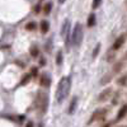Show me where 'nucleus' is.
Returning a JSON list of instances; mask_svg holds the SVG:
<instances>
[{"instance_id": "9", "label": "nucleus", "mask_w": 127, "mask_h": 127, "mask_svg": "<svg viewBox=\"0 0 127 127\" xmlns=\"http://www.w3.org/2000/svg\"><path fill=\"white\" fill-rule=\"evenodd\" d=\"M116 84L121 88L127 87V72H123L122 75H120L117 79H116Z\"/></svg>"}, {"instance_id": "17", "label": "nucleus", "mask_w": 127, "mask_h": 127, "mask_svg": "<svg viewBox=\"0 0 127 127\" xmlns=\"http://www.w3.org/2000/svg\"><path fill=\"white\" fill-rule=\"evenodd\" d=\"M105 59H107L108 62H113L114 64V60H116V51H113L112 48H109L107 51V56H105Z\"/></svg>"}, {"instance_id": "31", "label": "nucleus", "mask_w": 127, "mask_h": 127, "mask_svg": "<svg viewBox=\"0 0 127 127\" xmlns=\"http://www.w3.org/2000/svg\"><path fill=\"white\" fill-rule=\"evenodd\" d=\"M125 60H127V52H126V55H125Z\"/></svg>"}, {"instance_id": "15", "label": "nucleus", "mask_w": 127, "mask_h": 127, "mask_svg": "<svg viewBox=\"0 0 127 127\" xmlns=\"http://www.w3.org/2000/svg\"><path fill=\"white\" fill-rule=\"evenodd\" d=\"M62 61H64V52H62V50H59L56 54V57H55V64L57 66H60V65H62Z\"/></svg>"}, {"instance_id": "13", "label": "nucleus", "mask_w": 127, "mask_h": 127, "mask_svg": "<svg viewBox=\"0 0 127 127\" xmlns=\"http://www.w3.org/2000/svg\"><path fill=\"white\" fill-rule=\"evenodd\" d=\"M76 105H78V97H72L70 104H69V108H67V113L69 114H72L76 109Z\"/></svg>"}, {"instance_id": "2", "label": "nucleus", "mask_w": 127, "mask_h": 127, "mask_svg": "<svg viewBox=\"0 0 127 127\" xmlns=\"http://www.w3.org/2000/svg\"><path fill=\"white\" fill-rule=\"evenodd\" d=\"M83 38H84V28H83V24L80 22H78V23H75L74 29L71 32V45L74 47H80Z\"/></svg>"}, {"instance_id": "11", "label": "nucleus", "mask_w": 127, "mask_h": 127, "mask_svg": "<svg viewBox=\"0 0 127 127\" xmlns=\"http://www.w3.org/2000/svg\"><path fill=\"white\" fill-rule=\"evenodd\" d=\"M69 32H70V20L65 19V20H64V23H62V27H61V36L65 37Z\"/></svg>"}, {"instance_id": "7", "label": "nucleus", "mask_w": 127, "mask_h": 127, "mask_svg": "<svg viewBox=\"0 0 127 127\" xmlns=\"http://www.w3.org/2000/svg\"><path fill=\"white\" fill-rule=\"evenodd\" d=\"M39 85L43 88H48L51 85V76L47 72H42L39 75Z\"/></svg>"}, {"instance_id": "4", "label": "nucleus", "mask_w": 127, "mask_h": 127, "mask_svg": "<svg viewBox=\"0 0 127 127\" xmlns=\"http://www.w3.org/2000/svg\"><path fill=\"white\" fill-rule=\"evenodd\" d=\"M113 93H114V92H113V89H112L111 87L105 88V89H103V90L98 94L97 100H98L99 103H105V102H108V100H111V99H112Z\"/></svg>"}, {"instance_id": "25", "label": "nucleus", "mask_w": 127, "mask_h": 127, "mask_svg": "<svg viewBox=\"0 0 127 127\" xmlns=\"http://www.w3.org/2000/svg\"><path fill=\"white\" fill-rule=\"evenodd\" d=\"M45 51L48 52V54H51V51H52V41L51 39H48V42L45 43Z\"/></svg>"}, {"instance_id": "28", "label": "nucleus", "mask_w": 127, "mask_h": 127, "mask_svg": "<svg viewBox=\"0 0 127 127\" xmlns=\"http://www.w3.org/2000/svg\"><path fill=\"white\" fill-rule=\"evenodd\" d=\"M39 66H46V59L39 57Z\"/></svg>"}, {"instance_id": "12", "label": "nucleus", "mask_w": 127, "mask_h": 127, "mask_svg": "<svg viewBox=\"0 0 127 127\" xmlns=\"http://www.w3.org/2000/svg\"><path fill=\"white\" fill-rule=\"evenodd\" d=\"M95 24H97V15L94 13H90L87 19V26H88V28H93Z\"/></svg>"}, {"instance_id": "18", "label": "nucleus", "mask_w": 127, "mask_h": 127, "mask_svg": "<svg viewBox=\"0 0 127 127\" xmlns=\"http://www.w3.org/2000/svg\"><path fill=\"white\" fill-rule=\"evenodd\" d=\"M37 28H38L37 22H28V23L26 24V29H27L28 32H34V31H37Z\"/></svg>"}, {"instance_id": "19", "label": "nucleus", "mask_w": 127, "mask_h": 127, "mask_svg": "<svg viewBox=\"0 0 127 127\" xmlns=\"http://www.w3.org/2000/svg\"><path fill=\"white\" fill-rule=\"evenodd\" d=\"M112 76H113V74L112 72H107V74H105V75L102 78V80H100V85H105V84H108L111 80H112Z\"/></svg>"}, {"instance_id": "6", "label": "nucleus", "mask_w": 127, "mask_h": 127, "mask_svg": "<svg viewBox=\"0 0 127 127\" xmlns=\"http://www.w3.org/2000/svg\"><path fill=\"white\" fill-rule=\"evenodd\" d=\"M125 65H126V62H125V60H118V61H116L114 64H113V66H112V74L113 75H117V74H120V72H122V70L125 69Z\"/></svg>"}, {"instance_id": "21", "label": "nucleus", "mask_w": 127, "mask_h": 127, "mask_svg": "<svg viewBox=\"0 0 127 127\" xmlns=\"http://www.w3.org/2000/svg\"><path fill=\"white\" fill-rule=\"evenodd\" d=\"M100 47H102V45L100 43H97L94 46V48H93V52H92V57L93 59H95L98 55H99V52H100Z\"/></svg>"}, {"instance_id": "32", "label": "nucleus", "mask_w": 127, "mask_h": 127, "mask_svg": "<svg viewBox=\"0 0 127 127\" xmlns=\"http://www.w3.org/2000/svg\"><path fill=\"white\" fill-rule=\"evenodd\" d=\"M125 127H127V126H125Z\"/></svg>"}, {"instance_id": "20", "label": "nucleus", "mask_w": 127, "mask_h": 127, "mask_svg": "<svg viewBox=\"0 0 127 127\" xmlns=\"http://www.w3.org/2000/svg\"><path fill=\"white\" fill-rule=\"evenodd\" d=\"M98 109H95L93 113H92V116H90V118H89V121H88V125L90 126V125H93L95 121H98Z\"/></svg>"}, {"instance_id": "16", "label": "nucleus", "mask_w": 127, "mask_h": 127, "mask_svg": "<svg viewBox=\"0 0 127 127\" xmlns=\"http://www.w3.org/2000/svg\"><path fill=\"white\" fill-rule=\"evenodd\" d=\"M29 55L33 57V59H37V57L39 56V48H38L36 45L31 46V48H29Z\"/></svg>"}, {"instance_id": "5", "label": "nucleus", "mask_w": 127, "mask_h": 127, "mask_svg": "<svg viewBox=\"0 0 127 127\" xmlns=\"http://www.w3.org/2000/svg\"><path fill=\"white\" fill-rule=\"evenodd\" d=\"M125 42H126V33H121L117 38L114 39V42H113V45H112V50L113 51H118L123 45H125Z\"/></svg>"}, {"instance_id": "3", "label": "nucleus", "mask_w": 127, "mask_h": 127, "mask_svg": "<svg viewBox=\"0 0 127 127\" xmlns=\"http://www.w3.org/2000/svg\"><path fill=\"white\" fill-rule=\"evenodd\" d=\"M36 100H37V107L41 111V114H45L48 108V94L46 92H39Z\"/></svg>"}, {"instance_id": "1", "label": "nucleus", "mask_w": 127, "mask_h": 127, "mask_svg": "<svg viewBox=\"0 0 127 127\" xmlns=\"http://www.w3.org/2000/svg\"><path fill=\"white\" fill-rule=\"evenodd\" d=\"M71 89V78L70 76H62L57 84V88H56V93H55V97H56V102L57 103H62L67 98V95L70 93Z\"/></svg>"}, {"instance_id": "26", "label": "nucleus", "mask_w": 127, "mask_h": 127, "mask_svg": "<svg viewBox=\"0 0 127 127\" xmlns=\"http://www.w3.org/2000/svg\"><path fill=\"white\" fill-rule=\"evenodd\" d=\"M100 4H102V1H99V0H94V1L92 3V9H93V10L98 9V8L100 6Z\"/></svg>"}, {"instance_id": "22", "label": "nucleus", "mask_w": 127, "mask_h": 127, "mask_svg": "<svg viewBox=\"0 0 127 127\" xmlns=\"http://www.w3.org/2000/svg\"><path fill=\"white\" fill-rule=\"evenodd\" d=\"M29 81H31V74H26V75H23V78H22L20 85H26V84H28Z\"/></svg>"}, {"instance_id": "27", "label": "nucleus", "mask_w": 127, "mask_h": 127, "mask_svg": "<svg viewBox=\"0 0 127 127\" xmlns=\"http://www.w3.org/2000/svg\"><path fill=\"white\" fill-rule=\"evenodd\" d=\"M118 102H120V93H118V94H116L114 97L112 98V104H113V105H116Z\"/></svg>"}, {"instance_id": "29", "label": "nucleus", "mask_w": 127, "mask_h": 127, "mask_svg": "<svg viewBox=\"0 0 127 127\" xmlns=\"http://www.w3.org/2000/svg\"><path fill=\"white\" fill-rule=\"evenodd\" d=\"M26 127H34V125H33V122H32V121H28L26 123Z\"/></svg>"}, {"instance_id": "24", "label": "nucleus", "mask_w": 127, "mask_h": 127, "mask_svg": "<svg viewBox=\"0 0 127 127\" xmlns=\"http://www.w3.org/2000/svg\"><path fill=\"white\" fill-rule=\"evenodd\" d=\"M33 12H34V14H39V13L42 12V3H41V1H38V3L33 6Z\"/></svg>"}, {"instance_id": "23", "label": "nucleus", "mask_w": 127, "mask_h": 127, "mask_svg": "<svg viewBox=\"0 0 127 127\" xmlns=\"http://www.w3.org/2000/svg\"><path fill=\"white\" fill-rule=\"evenodd\" d=\"M39 75V70H38V67L37 66H33L31 69V78H37Z\"/></svg>"}, {"instance_id": "30", "label": "nucleus", "mask_w": 127, "mask_h": 127, "mask_svg": "<svg viewBox=\"0 0 127 127\" xmlns=\"http://www.w3.org/2000/svg\"><path fill=\"white\" fill-rule=\"evenodd\" d=\"M112 126V122H107V123H104L102 127H111Z\"/></svg>"}, {"instance_id": "10", "label": "nucleus", "mask_w": 127, "mask_h": 127, "mask_svg": "<svg viewBox=\"0 0 127 127\" xmlns=\"http://www.w3.org/2000/svg\"><path fill=\"white\" fill-rule=\"evenodd\" d=\"M39 31H41L42 34H47V32L50 31V22H48V20H46V19L41 20V23H39Z\"/></svg>"}, {"instance_id": "14", "label": "nucleus", "mask_w": 127, "mask_h": 127, "mask_svg": "<svg viewBox=\"0 0 127 127\" xmlns=\"http://www.w3.org/2000/svg\"><path fill=\"white\" fill-rule=\"evenodd\" d=\"M52 6H54V3H52V1H47L43 6H42V12H43L45 15H50V14H51Z\"/></svg>"}, {"instance_id": "8", "label": "nucleus", "mask_w": 127, "mask_h": 127, "mask_svg": "<svg viewBox=\"0 0 127 127\" xmlns=\"http://www.w3.org/2000/svg\"><path fill=\"white\" fill-rule=\"evenodd\" d=\"M126 117H127V103L121 105V108L117 112V116H116V121H122Z\"/></svg>"}]
</instances>
